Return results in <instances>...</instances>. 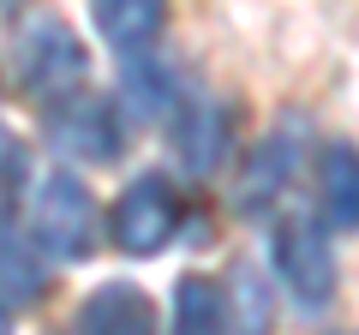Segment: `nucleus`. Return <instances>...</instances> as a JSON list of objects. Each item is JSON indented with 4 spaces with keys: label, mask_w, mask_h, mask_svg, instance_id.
I'll use <instances>...</instances> for the list:
<instances>
[{
    "label": "nucleus",
    "mask_w": 359,
    "mask_h": 335,
    "mask_svg": "<svg viewBox=\"0 0 359 335\" xmlns=\"http://www.w3.org/2000/svg\"><path fill=\"white\" fill-rule=\"evenodd\" d=\"M30 240L48 252V258H90V245H96V198L90 186L78 180L72 168H48L30 192Z\"/></svg>",
    "instance_id": "obj_1"
},
{
    "label": "nucleus",
    "mask_w": 359,
    "mask_h": 335,
    "mask_svg": "<svg viewBox=\"0 0 359 335\" xmlns=\"http://www.w3.org/2000/svg\"><path fill=\"white\" fill-rule=\"evenodd\" d=\"M84 72H90V54L66 18L42 13L18 30V78H25V90L36 102H60V96L84 90Z\"/></svg>",
    "instance_id": "obj_2"
},
{
    "label": "nucleus",
    "mask_w": 359,
    "mask_h": 335,
    "mask_svg": "<svg viewBox=\"0 0 359 335\" xmlns=\"http://www.w3.org/2000/svg\"><path fill=\"white\" fill-rule=\"evenodd\" d=\"M48 144L72 162H114L126 150V120L108 96L72 90L60 102H48Z\"/></svg>",
    "instance_id": "obj_3"
},
{
    "label": "nucleus",
    "mask_w": 359,
    "mask_h": 335,
    "mask_svg": "<svg viewBox=\"0 0 359 335\" xmlns=\"http://www.w3.org/2000/svg\"><path fill=\"white\" fill-rule=\"evenodd\" d=\"M269 258H276V275H282V287L299 299V306L318 311V306L335 299V245L323 240V228H311V216L276 221Z\"/></svg>",
    "instance_id": "obj_4"
},
{
    "label": "nucleus",
    "mask_w": 359,
    "mask_h": 335,
    "mask_svg": "<svg viewBox=\"0 0 359 335\" xmlns=\"http://www.w3.org/2000/svg\"><path fill=\"white\" fill-rule=\"evenodd\" d=\"M180 233V192L168 174H138L114 204V245L126 258H156Z\"/></svg>",
    "instance_id": "obj_5"
},
{
    "label": "nucleus",
    "mask_w": 359,
    "mask_h": 335,
    "mask_svg": "<svg viewBox=\"0 0 359 335\" xmlns=\"http://www.w3.org/2000/svg\"><path fill=\"white\" fill-rule=\"evenodd\" d=\"M228 144H233L228 108H216V102L174 108V156H180L186 174H216V168L228 162Z\"/></svg>",
    "instance_id": "obj_6"
},
{
    "label": "nucleus",
    "mask_w": 359,
    "mask_h": 335,
    "mask_svg": "<svg viewBox=\"0 0 359 335\" xmlns=\"http://www.w3.org/2000/svg\"><path fill=\"white\" fill-rule=\"evenodd\" d=\"M90 18L114 54L144 60L168 30V0H90Z\"/></svg>",
    "instance_id": "obj_7"
},
{
    "label": "nucleus",
    "mask_w": 359,
    "mask_h": 335,
    "mask_svg": "<svg viewBox=\"0 0 359 335\" xmlns=\"http://www.w3.org/2000/svg\"><path fill=\"white\" fill-rule=\"evenodd\" d=\"M78 335H162V323L138 282H102L78 311Z\"/></svg>",
    "instance_id": "obj_8"
},
{
    "label": "nucleus",
    "mask_w": 359,
    "mask_h": 335,
    "mask_svg": "<svg viewBox=\"0 0 359 335\" xmlns=\"http://www.w3.org/2000/svg\"><path fill=\"white\" fill-rule=\"evenodd\" d=\"M318 210H323V228H335V233L359 228V150L353 144H323V156H318Z\"/></svg>",
    "instance_id": "obj_9"
},
{
    "label": "nucleus",
    "mask_w": 359,
    "mask_h": 335,
    "mask_svg": "<svg viewBox=\"0 0 359 335\" xmlns=\"http://www.w3.org/2000/svg\"><path fill=\"white\" fill-rule=\"evenodd\" d=\"M42 294H48V252L30 233L0 228V306L18 311V306H36Z\"/></svg>",
    "instance_id": "obj_10"
},
{
    "label": "nucleus",
    "mask_w": 359,
    "mask_h": 335,
    "mask_svg": "<svg viewBox=\"0 0 359 335\" xmlns=\"http://www.w3.org/2000/svg\"><path fill=\"white\" fill-rule=\"evenodd\" d=\"M294 162H299V150H294L287 132L264 138L252 150V162H245V174H240V210H252V216H257L264 204H276L282 186H287V174H294Z\"/></svg>",
    "instance_id": "obj_11"
},
{
    "label": "nucleus",
    "mask_w": 359,
    "mask_h": 335,
    "mask_svg": "<svg viewBox=\"0 0 359 335\" xmlns=\"http://www.w3.org/2000/svg\"><path fill=\"white\" fill-rule=\"evenodd\" d=\"M168 335H228V299L210 275H180L174 282V317Z\"/></svg>",
    "instance_id": "obj_12"
},
{
    "label": "nucleus",
    "mask_w": 359,
    "mask_h": 335,
    "mask_svg": "<svg viewBox=\"0 0 359 335\" xmlns=\"http://www.w3.org/2000/svg\"><path fill=\"white\" fill-rule=\"evenodd\" d=\"M222 299H228V329H233V335H269L276 306H269V282L252 270V264H240V270L228 275Z\"/></svg>",
    "instance_id": "obj_13"
},
{
    "label": "nucleus",
    "mask_w": 359,
    "mask_h": 335,
    "mask_svg": "<svg viewBox=\"0 0 359 335\" xmlns=\"http://www.w3.org/2000/svg\"><path fill=\"white\" fill-rule=\"evenodd\" d=\"M168 78H156V72H144L138 60H132V72H126V108H138V114H168Z\"/></svg>",
    "instance_id": "obj_14"
},
{
    "label": "nucleus",
    "mask_w": 359,
    "mask_h": 335,
    "mask_svg": "<svg viewBox=\"0 0 359 335\" xmlns=\"http://www.w3.org/2000/svg\"><path fill=\"white\" fill-rule=\"evenodd\" d=\"M25 174H30V162H25V144H18L13 132H0V210L25 198Z\"/></svg>",
    "instance_id": "obj_15"
},
{
    "label": "nucleus",
    "mask_w": 359,
    "mask_h": 335,
    "mask_svg": "<svg viewBox=\"0 0 359 335\" xmlns=\"http://www.w3.org/2000/svg\"><path fill=\"white\" fill-rule=\"evenodd\" d=\"M0 335H13V311L6 306H0Z\"/></svg>",
    "instance_id": "obj_16"
},
{
    "label": "nucleus",
    "mask_w": 359,
    "mask_h": 335,
    "mask_svg": "<svg viewBox=\"0 0 359 335\" xmlns=\"http://www.w3.org/2000/svg\"><path fill=\"white\" fill-rule=\"evenodd\" d=\"M6 6H18V0H0V13H6Z\"/></svg>",
    "instance_id": "obj_17"
}]
</instances>
